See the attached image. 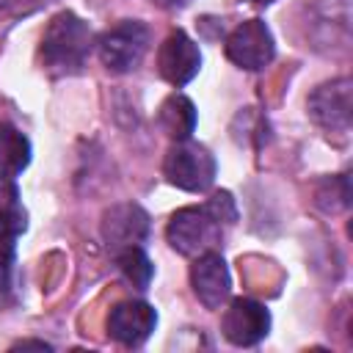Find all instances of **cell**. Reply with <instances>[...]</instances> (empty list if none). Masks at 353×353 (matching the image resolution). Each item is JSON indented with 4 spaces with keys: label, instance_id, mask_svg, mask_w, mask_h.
<instances>
[{
    "label": "cell",
    "instance_id": "cell-1",
    "mask_svg": "<svg viewBox=\"0 0 353 353\" xmlns=\"http://www.w3.org/2000/svg\"><path fill=\"white\" fill-rule=\"evenodd\" d=\"M94 47V33L85 19L72 11H61L50 19L41 36V61L55 74H74L83 69Z\"/></svg>",
    "mask_w": 353,
    "mask_h": 353
},
{
    "label": "cell",
    "instance_id": "cell-10",
    "mask_svg": "<svg viewBox=\"0 0 353 353\" xmlns=\"http://www.w3.org/2000/svg\"><path fill=\"white\" fill-rule=\"evenodd\" d=\"M190 287L193 295L207 309H221L232 292V276L226 268V259L218 251H204L190 265Z\"/></svg>",
    "mask_w": 353,
    "mask_h": 353
},
{
    "label": "cell",
    "instance_id": "cell-17",
    "mask_svg": "<svg viewBox=\"0 0 353 353\" xmlns=\"http://www.w3.org/2000/svg\"><path fill=\"white\" fill-rule=\"evenodd\" d=\"M11 276H14V251L0 254V306H6L11 301V292H14Z\"/></svg>",
    "mask_w": 353,
    "mask_h": 353
},
{
    "label": "cell",
    "instance_id": "cell-3",
    "mask_svg": "<svg viewBox=\"0 0 353 353\" xmlns=\"http://www.w3.org/2000/svg\"><path fill=\"white\" fill-rule=\"evenodd\" d=\"M163 174L174 188L188 193H201L215 182V157L201 143L185 138L165 152Z\"/></svg>",
    "mask_w": 353,
    "mask_h": 353
},
{
    "label": "cell",
    "instance_id": "cell-9",
    "mask_svg": "<svg viewBox=\"0 0 353 353\" xmlns=\"http://www.w3.org/2000/svg\"><path fill=\"white\" fill-rule=\"evenodd\" d=\"M102 240L105 245L116 254L121 248L130 245H141L149 234V215L143 207L124 201V204H113L102 212V223H99Z\"/></svg>",
    "mask_w": 353,
    "mask_h": 353
},
{
    "label": "cell",
    "instance_id": "cell-2",
    "mask_svg": "<svg viewBox=\"0 0 353 353\" xmlns=\"http://www.w3.org/2000/svg\"><path fill=\"white\" fill-rule=\"evenodd\" d=\"M223 221L207 207H182L171 215L165 226V237L171 248L182 256H199L204 251H215L223 237Z\"/></svg>",
    "mask_w": 353,
    "mask_h": 353
},
{
    "label": "cell",
    "instance_id": "cell-18",
    "mask_svg": "<svg viewBox=\"0 0 353 353\" xmlns=\"http://www.w3.org/2000/svg\"><path fill=\"white\" fill-rule=\"evenodd\" d=\"M14 347H39V350H50L52 345H47V342H41V339H22V342H17Z\"/></svg>",
    "mask_w": 353,
    "mask_h": 353
},
{
    "label": "cell",
    "instance_id": "cell-16",
    "mask_svg": "<svg viewBox=\"0 0 353 353\" xmlns=\"http://www.w3.org/2000/svg\"><path fill=\"white\" fill-rule=\"evenodd\" d=\"M317 204L325 210V212H339L350 204V182H347V174H339V176H331L325 179L320 188H317Z\"/></svg>",
    "mask_w": 353,
    "mask_h": 353
},
{
    "label": "cell",
    "instance_id": "cell-6",
    "mask_svg": "<svg viewBox=\"0 0 353 353\" xmlns=\"http://www.w3.org/2000/svg\"><path fill=\"white\" fill-rule=\"evenodd\" d=\"M273 33L262 19H245L226 36V58L245 72L265 69L273 61Z\"/></svg>",
    "mask_w": 353,
    "mask_h": 353
},
{
    "label": "cell",
    "instance_id": "cell-4",
    "mask_svg": "<svg viewBox=\"0 0 353 353\" xmlns=\"http://www.w3.org/2000/svg\"><path fill=\"white\" fill-rule=\"evenodd\" d=\"M146 50H149V30L138 19L119 22L116 28L105 30L99 36V41H97L99 61L105 63L108 72H116V74L138 69V63L143 61Z\"/></svg>",
    "mask_w": 353,
    "mask_h": 353
},
{
    "label": "cell",
    "instance_id": "cell-5",
    "mask_svg": "<svg viewBox=\"0 0 353 353\" xmlns=\"http://www.w3.org/2000/svg\"><path fill=\"white\" fill-rule=\"evenodd\" d=\"M309 116L317 127H323L325 132H350V121H353V80L350 77H339L331 83L317 85L309 94Z\"/></svg>",
    "mask_w": 353,
    "mask_h": 353
},
{
    "label": "cell",
    "instance_id": "cell-7",
    "mask_svg": "<svg viewBox=\"0 0 353 353\" xmlns=\"http://www.w3.org/2000/svg\"><path fill=\"white\" fill-rule=\"evenodd\" d=\"M201 69V52L199 44L185 33V30H174L163 39L160 50H157V72L165 83H171L174 88H182L185 83H190Z\"/></svg>",
    "mask_w": 353,
    "mask_h": 353
},
{
    "label": "cell",
    "instance_id": "cell-11",
    "mask_svg": "<svg viewBox=\"0 0 353 353\" xmlns=\"http://www.w3.org/2000/svg\"><path fill=\"white\" fill-rule=\"evenodd\" d=\"M157 325V312L143 301H121L108 314V334L119 345L135 347L152 336Z\"/></svg>",
    "mask_w": 353,
    "mask_h": 353
},
{
    "label": "cell",
    "instance_id": "cell-13",
    "mask_svg": "<svg viewBox=\"0 0 353 353\" xmlns=\"http://www.w3.org/2000/svg\"><path fill=\"white\" fill-rule=\"evenodd\" d=\"M157 124L174 141L190 138V132L196 130V108H193V102L185 94L165 97L160 110H157Z\"/></svg>",
    "mask_w": 353,
    "mask_h": 353
},
{
    "label": "cell",
    "instance_id": "cell-12",
    "mask_svg": "<svg viewBox=\"0 0 353 353\" xmlns=\"http://www.w3.org/2000/svg\"><path fill=\"white\" fill-rule=\"evenodd\" d=\"M28 226V212L19 199V188L14 179L0 176V254L14 251L17 237Z\"/></svg>",
    "mask_w": 353,
    "mask_h": 353
},
{
    "label": "cell",
    "instance_id": "cell-21",
    "mask_svg": "<svg viewBox=\"0 0 353 353\" xmlns=\"http://www.w3.org/2000/svg\"><path fill=\"white\" fill-rule=\"evenodd\" d=\"M8 3H14V0H0V6H8Z\"/></svg>",
    "mask_w": 353,
    "mask_h": 353
},
{
    "label": "cell",
    "instance_id": "cell-8",
    "mask_svg": "<svg viewBox=\"0 0 353 353\" xmlns=\"http://www.w3.org/2000/svg\"><path fill=\"white\" fill-rule=\"evenodd\" d=\"M223 336L237 347H251L270 331V312L251 298H234L221 320Z\"/></svg>",
    "mask_w": 353,
    "mask_h": 353
},
{
    "label": "cell",
    "instance_id": "cell-19",
    "mask_svg": "<svg viewBox=\"0 0 353 353\" xmlns=\"http://www.w3.org/2000/svg\"><path fill=\"white\" fill-rule=\"evenodd\" d=\"M157 6H163V8H179V6H185L188 0H154Z\"/></svg>",
    "mask_w": 353,
    "mask_h": 353
},
{
    "label": "cell",
    "instance_id": "cell-15",
    "mask_svg": "<svg viewBox=\"0 0 353 353\" xmlns=\"http://www.w3.org/2000/svg\"><path fill=\"white\" fill-rule=\"evenodd\" d=\"M116 256V265L119 270L124 273V279L138 287V290H146L152 276H154V268H152V259L146 256V251L141 245H130V248H121L113 254Z\"/></svg>",
    "mask_w": 353,
    "mask_h": 353
},
{
    "label": "cell",
    "instance_id": "cell-20",
    "mask_svg": "<svg viewBox=\"0 0 353 353\" xmlns=\"http://www.w3.org/2000/svg\"><path fill=\"white\" fill-rule=\"evenodd\" d=\"M248 3H254V6H270V3H276V0H248Z\"/></svg>",
    "mask_w": 353,
    "mask_h": 353
},
{
    "label": "cell",
    "instance_id": "cell-14",
    "mask_svg": "<svg viewBox=\"0 0 353 353\" xmlns=\"http://www.w3.org/2000/svg\"><path fill=\"white\" fill-rule=\"evenodd\" d=\"M30 165V141L8 121H0V176H19Z\"/></svg>",
    "mask_w": 353,
    "mask_h": 353
}]
</instances>
